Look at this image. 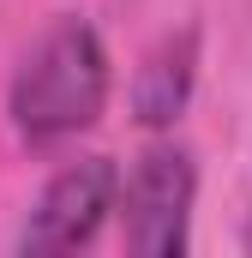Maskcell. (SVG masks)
I'll list each match as a JSON object with an SVG mask.
<instances>
[{"label": "cell", "instance_id": "1", "mask_svg": "<svg viewBox=\"0 0 252 258\" xmlns=\"http://www.w3.org/2000/svg\"><path fill=\"white\" fill-rule=\"evenodd\" d=\"M102 108H108V48H102L96 24L54 18L12 72V90H6L12 132L36 150L66 144L96 126Z\"/></svg>", "mask_w": 252, "mask_h": 258}, {"label": "cell", "instance_id": "2", "mask_svg": "<svg viewBox=\"0 0 252 258\" xmlns=\"http://www.w3.org/2000/svg\"><path fill=\"white\" fill-rule=\"evenodd\" d=\"M192 198H198V168L192 150L174 138H156L138 150V162L120 180V234L126 252L138 258H174L192 246Z\"/></svg>", "mask_w": 252, "mask_h": 258}, {"label": "cell", "instance_id": "3", "mask_svg": "<svg viewBox=\"0 0 252 258\" xmlns=\"http://www.w3.org/2000/svg\"><path fill=\"white\" fill-rule=\"evenodd\" d=\"M114 210H120V168L108 156H78L30 204L18 252H78L102 234V222Z\"/></svg>", "mask_w": 252, "mask_h": 258}, {"label": "cell", "instance_id": "4", "mask_svg": "<svg viewBox=\"0 0 252 258\" xmlns=\"http://www.w3.org/2000/svg\"><path fill=\"white\" fill-rule=\"evenodd\" d=\"M192 84H198V30L180 24V30H168L138 60V72H132V114H138V126L168 132L186 114Z\"/></svg>", "mask_w": 252, "mask_h": 258}, {"label": "cell", "instance_id": "5", "mask_svg": "<svg viewBox=\"0 0 252 258\" xmlns=\"http://www.w3.org/2000/svg\"><path fill=\"white\" fill-rule=\"evenodd\" d=\"M246 246H252V222H246Z\"/></svg>", "mask_w": 252, "mask_h": 258}]
</instances>
